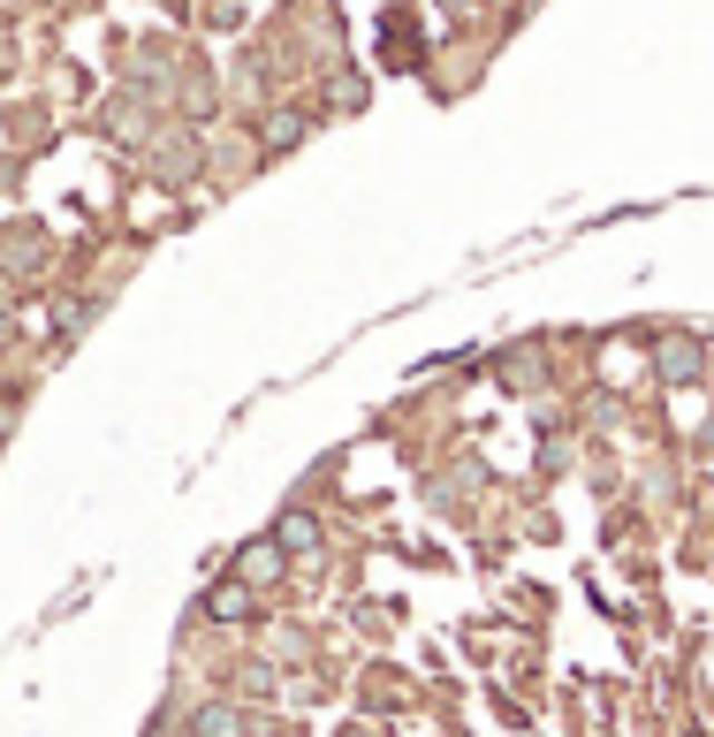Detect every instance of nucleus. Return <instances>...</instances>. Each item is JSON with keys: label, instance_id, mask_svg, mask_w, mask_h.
I'll return each mask as SVG.
<instances>
[{"label": "nucleus", "instance_id": "2", "mask_svg": "<svg viewBox=\"0 0 714 737\" xmlns=\"http://www.w3.org/2000/svg\"><path fill=\"white\" fill-rule=\"evenodd\" d=\"M282 548H320V524L312 518H282Z\"/></svg>", "mask_w": 714, "mask_h": 737}, {"label": "nucleus", "instance_id": "1", "mask_svg": "<svg viewBox=\"0 0 714 737\" xmlns=\"http://www.w3.org/2000/svg\"><path fill=\"white\" fill-rule=\"evenodd\" d=\"M198 737H244L236 730V707H206V715H198Z\"/></svg>", "mask_w": 714, "mask_h": 737}]
</instances>
